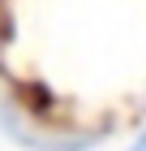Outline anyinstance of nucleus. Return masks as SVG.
<instances>
[{"label": "nucleus", "instance_id": "nucleus-1", "mask_svg": "<svg viewBox=\"0 0 146 151\" xmlns=\"http://www.w3.org/2000/svg\"><path fill=\"white\" fill-rule=\"evenodd\" d=\"M129 151H146V129H142V134H137L133 142H129Z\"/></svg>", "mask_w": 146, "mask_h": 151}]
</instances>
